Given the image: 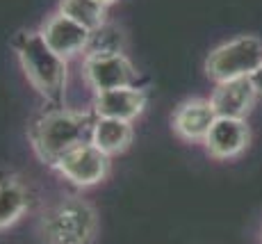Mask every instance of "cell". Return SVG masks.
<instances>
[{"instance_id": "obj_8", "label": "cell", "mask_w": 262, "mask_h": 244, "mask_svg": "<svg viewBox=\"0 0 262 244\" xmlns=\"http://www.w3.org/2000/svg\"><path fill=\"white\" fill-rule=\"evenodd\" d=\"M251 141V130L244 119H230V116H216V121L205 137V149L216 160H230L244 153Z\"/></svg>"}, {"instance_id": "obj_6", "label": "cell", "mask_w": 262, "mask_h": 244, "mask_svg": "<svg viewBox=\"0 0 262 244\" xmlns=\"http://www.w3.org/2000/svg\"><path fill=\"white\" fill-rule=\"evenodd\" d=\"M84 75L96 94L117 87H135L139 78L137 69L123 53L84 57Z\"/></svg>"}, {"instance_id": "obj_15", "label": "cell", "mask_w": 262, "mask_h": 244, "mask_svg": "<svg viewBox=\"0 0 262 244\" xmlns=\"http://www.w3.org/2000/svg\"><path fill=\"white\" fill-rule=\"evenodd\" d=\"M59 12L73 18L75 23L84 25L87 30H96L105 23V7L98 0H59Z\"/></svg>"}, {"instance_id": "obj_10", "label": "cell", "mask_w": 262, "mask_h": 244, "mask_svg": "<svg viewBox=\"0 0 262 244\" xmlns=\"http://www.w3.org/2000/svg\"><path fill=\"white\" fill-rule=\"evenodd\" d=\"M216 121V112L210 98H189L173 112V133L185 141H205Z\"/></svg>"}, {"instance_id": "obj_4", "label": "cell", "mask_w": 262, "mask_h": 244, "mask_svg": "<svg viewBox=\"0 0 262 244\" xmlns=\"http://www.w3.org/2000/svg\"><path fill=\"white\" fill-rule=\"evenodd\" d=\"M262 64V39L253 34H244L233 42L216 46L205 59V73L214 83L246 78L253 75L255 69Z\"/></svg>"}, {"instance_id": "obj_11", "label": "cell", "mask_w": 262, "mask_h": 244, "mask_svg": "<svg viewBox=\"0 0 262 244\" xmlns=\"http://www.w3.org/2000/svg\"><path fill=\"white\" fill-rule=\"evenodd\" d=\"M146 108V94L139 87H117L96 94L94 112L96 116L135 121Z\"/></svg>"}, {"instance_id": "obj_5", "label": "cell", "mask_w": 262, "mask_h": 244, "mask_svg": "<svg viewBox=\"0 0 262 244\" xmlns=\"http://www.w3.org/2000/svg\"><path fill=\"white\" fill-rule=\"evenodd\" d=\"M55 169L67 180H71L78 187H92L96 182L105 180L110 174V155H105L100 149H96L92 141L75 146L69 153H64L57 160Z\"/></svg>"}, {"instance_id": "obj_1", "label": "cell", "mask_w": 262, "mask_h": 244, "mask_svg": "<svg viewBox=\"0 0 262 244\" xmlns=\"http://www.w3.org/2000/svg\"><path fill=\"white\" fill-rule=\"evenodd\" d=\"M12 46L32 87L43 98L59 103L67 89V59L59 57L43 42L41 32H34V30H21L12 39Z\"/></svg>"}, {"instance_id": "obj_7", "label": "cell", "mask_w": 262, "mask_h": 244, "mask_svg": "<svg viewBox=\"0 0 262 244\" xmlns=\"http://www.w3.org/2000/svg\"><path fill=\"white\" fill-rule=\"evenodd\" d=\"M39 32H41L43 42H46L59 57L71 59L75 55L84 53L92 30H87L84 25L75 23L73 18L67 16V14L57 12L50 18H46V23L41 25Z\"/></svg>"}, {"instance_id": "obj_3", "label": "cell", "mask_w": 262, "mask_h": 244, "mask_svg": "<svg viewBox=\"0 0 262 244\" xmlns=\"http://www.w3.org/2000/svg\"><path fill=\"white\" fill-rule=\"evenodd\" d=\"M96 231V210L82 199H64L41 217V237L46 244H92Z\"/></svg>"}, {"instance_id": "obj_13", "label": "cell", "mask_w": 262, "mask_h": 244, "mask_svg": "<svg viewBox=\"0 0 262 244\" xmlns=\"http://www.w3.org/2000/svg\"><path fill=\"white\" fill-rule=\"evenodd\" d=\"M28 206L30 194L23 182L9 174H0V231L21 219Z\"/></svg>"}, {"instance_id": "obj_9", "label": "cell", "mask_w": 262, "mask_h": 244, "mask_svg": "<svg viewBox=\"0 0 262 244\" xmlns=\"http://www.w3.org/2000/svg\"><path fill=\"white\" fill-rule=\"evenodd\" d=\"M258 98V89H255L251 75L246 78L226 80V83H216L212 91V108L216 116H230V119H244L255 105Z\"/></svg>"}, {"instance_id": "obj_12", "label": "cell", "mask_w": 262, "mask_h": 244, "mask_svg": "<svg viewBox=\"0 0 262 244\" xmlns=\"http://www.w3.org/2000/svg\"><path fill=\"white\" fill-rule=\"evenodd\" d=\"M133 121L110 119V116H96L92 130V144L100 149L105 155H119L133 141Z\"/></svg>"}, {"instance_id": "obj_2", "label": "cell", "mask_w": 262, "mask_h": 244, "mask_svg": "<svg viewBox=\"0 0 262 244\" xmlns=\"http://www.w3.org/2000/svg\"><path fill=\"white\" fill-rule=\"evenodd\" d=\"M94 121L89 114L71 110H53L46 112L30 130L32 146L37 155L48 165H57L64 153H69L75 146L92 141Z\"/></svg>"}, {"instance_id": "obj_17", "label": "cell", "mask_w": 262, "mask_h": 244, "mask_svg": "<svg viewBox=\"0 0 262 244\" xmlns=\"http://www.w3.org/2000/svg\"><path fill=\"white\" fill-rule=\"evenodd\" d=\"M98 3H103L105 7H110V5H114V3H117V0H98Z\"/></svg>"}, {"instance_id": "obj_14", "label": "cell", "mask_w": 262, "mask_h": 244, "mask_svg": "<svg viewBox=\"0 0 262 244\" xmlns=\"http://www.w3.org/2000/svg\"><path fill=\"white\" fill-rule=\"evenodd\" d=\"M125 48V34L119 25L107 23L98 25L89 32V42L84 48V57H96V55H119Z\"/></svg>"}, {"instance_id": "obj_16", "label": "cell", "mask_w": 262, "mask_h": 244, "mask_svg": "<svg viewBox=\"0 0 262 244\" xmlns=\"http://www.w3.org/2000/svg\"><path fill=\"white\" fill-rule=\"evenodd\" d=\"M251 80H253L255 89H258V96H262V64H260L258 69H255V73L251 75Z\"/></svg>"}]
</instances>
